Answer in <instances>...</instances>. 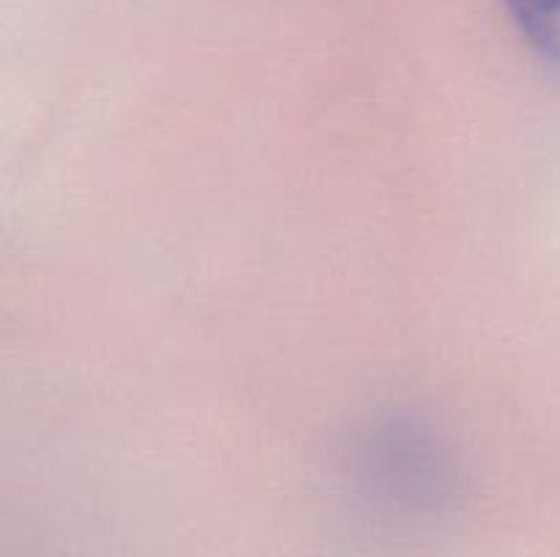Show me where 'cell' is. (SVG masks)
Segmentation results:
<instances>
[{
	"label": "cell",
	"mask_w": 560,
	"mask_h": 557,
	"mask_svg": "<svg viewBox=\"0 0 560 557\" xmlns=\"http://www.w3.org/2000/svg\"><path fill=\"white\" fill-rule=\"evenodd\" d=\"M503 9L530 49L560 69V0H503Z\"/></svg>",
	"instance_id": "cell-1"
}]
</instances>
